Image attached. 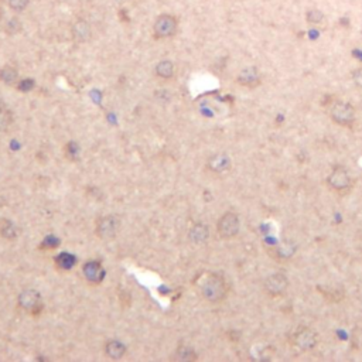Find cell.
Instances as JSON below:
<instances>
[{"label": "cell", "mask_w": 362, "mask_h": 362, "mask_svg": "<svg viewBox=\"0 0 362 362\" xmlns=\"http://www.w3.org/2000/svg\"><path fill=\"white\" fill-rule=\"evenodd\" d=\"M66 154L69 160L78 159V154H80V148H78V145L74 143V142H69L66 146Z\"/></svg>", "instance_id": "26"}, {"label": "cell", "mask_w": 362, "mask_h": 362, "mask_svg": "<svg viewBox=\"0 0 362 362\" xmlns=\"http://www.w3.org/2000/svg\"><path fill=\"white\" fill-rule=\"evenodd\" d=\"M3 109H4V105H3V102H1V100H0V112H1V111H3Z\"/></svg>", "instance_id": "29"}, {"label": "cell", "mask_w": 362, "mask_h": 362, "mask_svg": "<svg viewBox=\"0 0 362 362\" xmlns=\"http://www.w3.org/2000/svg\"><path fill=\"white\" fill-rule=\"evenodd\" d=\"M351 177L348 174L346 168L343 167H335L331 170L329 176H327V185L329 190L335 191V193H346L351 188Z\"/></svg>", "instance_id": "8"}, {"label": "cell", "mask_w": 362, "mask_h": 362, "mask_svg": "<svg viewBox=\"0 0 362 362\" xmlns=\"http://www.w3.org/2000/svg\"><path fill=\"white\" fill-rule=\"evenodd\" d=\"M82 272L85 279L88 280V281H91V283H95V284L100 283L103 280V278H105V269L97 261L86 262L82 266Z\"/></svg>", "instance_id": "12"}, {"label": "cell", "mask_w": 362, "mask_h": 362, "mask_svg": "<svg viewBox=\"0 0 362 362\" xmlns=\"http://www.w3.org/2000/svg\"><path fill=\"white\" fill-rule=\"evenodd\" d=\"M0 18H1V10H0Z\"/></svg>", "instance_id": "30"}, {"label": "cell", "mask_w": 362, "mask_h": 362, "mask_svg": "<svg viewBox=\"0 0 362 362\" xmlns=\"http://www.w3.org/2000/svg\"><path fill=\"white\" fill-rule=\"evenodd\" d=\"M289 286H290L289 278L281 272L272 273L266 276V279L263 280V292L267 296L273 297V298L284 296L289 290Z\"/></svg>", "instance_id": "4"}, {"label": "cell", "mask_w": 362, "mask_h": 362, "mask_svg": "<svg viewBox=\"0 0 362 362\" xmlns=\"http://www.w3.org/2000/svg\"><path fill=\"white\" fill-rule=\"evenodd\" d=\"M179 30V20L173 15H160L154 20L153 24V35L157 40L171 38Z\"/></svg>", "instance_id": "5"}, {"label": "cell", "mask_w": 362, "mask_h": 362, "mask_svg": "<svg viewBox=\"0 0 362 362\" xmlns=\"http://www.w3.org/2000/svg\"><path fill=\"white\" fill-rule=\"evenodd\" d=\"M236 82L239 83L241 86L253 89V88L261 85L262 77H261V72H259V69L256 66H245L236 75Z\"/></svg>", "instance_id": "11"}, {"label": "cell", "mask_w": 362, "mask_h": 362, "mask_svg": "<svg viewBox=\"0 0 362 362\" xmlns=\"http://www.w3.org/2000/svg\"><path fill=\"white\" fill-rule=\"evenodd\" d=\"M329 117L335 125L343 128H351L355 123V108L344 100H337L329 108Z\"/></svg>", "instance_id": "3"}, {"label": "cell", "mask_w": 362, "mask_h": 362, "mask_svg": "<svg viewBox=\"0 0 362 362\" xmlns=\"http://www.w3.org/2000/svg\"><path fill=\"white\" fill-rule=\"evenodd\" d=\"M17 303L23 312L32 314V315H37L43 310V298L40 296V293L34 289H26L20 292Z\"/></svg>", "instance_id": "7"}, {"label": "cell", "mask_w": 362, "mask_h": 362, "mask_svg": "<svg viewBox=\"0 0 362 362\" xmlns=\"http://www.w3.org/2000/svg\"><path fill=\"white\" fill-rule=\"evenodd\" d=\"M199 293L205 301L216 304L227 298L230 293V286H228L227 279L221 273L214 272V273H208L201 281Z\"/></svg>", "instance_id": "1"}, {"label": "cell", "mask_w": 362, "mask_h": 362, "mask_svg": "<svg viewBox=\"0 0 362 362\" xmlns=\"http://www.w3.org/2000/svg\"><path fill=\"white\" fill-rule=\"evenodd\" d=\"M174 72H176V66L170 60L160 61L154 68V74L162 80H171L174 77Z\"/></svg>", "instance_id": "17"}, {"label": "cell", "mask_w": 362, "mask_h": 362, "mask_svg": "<svg viewBox=\"0 0 362 362\" xmlns=\"http://www.w3.org/2000/svg\"><path fill=\"white\" fill-rule=\"evenodd\" d=\"M21 29H23L21 21H20L17 17H13V18H10V20L6 23L4 32L9 34V35H15V34L20 33V32H21Z\"/></svg>", "instance_id": "22"}, {"label": "cell", "mask_w": 362, "mask_h": 362, "mask_svg": "<svg viewBox=\"0 0 362 362\" xmlns=\"http://www.w3.org/2000/svg\"><path fill=\"white\" fill-rule=\"evenodd\" d=\"M34 86H35V81H34L33 78L20 80L16 85V88L20 92H30L32 89H34Z\"/></svg>", "instance_id": "25"}, {"label": "cell", "mask_w": 362, "mask_h": 362, "mask_svg": "<svg viewBox=\"0 0 362 362\" xmlns=\"http://www.w3.org/2000/svg\"><path fill=\"white\" fill-rule=\"evenodd\" d=\"M105 354L111 360H120L126 354V346L119 340H111L105 346Z\"/></svg>", "instance_id": "15"}, {"label": "cell", "mask_w": 362, "mask_h": 362, "mask_svg": "<svg viewBox=\"0 0 362 362\" xmlns=\"http://www.w3.org/2000/svg\"><path fill=\"white\" fill-rule=\"evenodd\" d=\"M173 360L179 362H193L197 361L198 355L194 351V348H191L190 346H179L177 349L174 351Z\"/></svg>", "instance_id": "16"}, {"label": "cell", "mask_w": 362, "mask_h": 362, "mask_svg": "<svg viewBox=\"0 0 362 362\" xmlns=\"http://www.w3.org/2000/svg\"><path fill=\"white\" fill-rule=\"evenodd\" d=\"M71 33H72V37L77 43H88L92 37V29L86 20L80 18L72 24Z\"/></svg>", "instance_id": "13"}, {"label": "cell", "mask_w": 362, "mask_h": 362, "mask_svg": "<svg viewBox=\"0 0 362 362\" xmlns=\"http://www.w3.org/2000/svg\"><path fill=\"white\" fill-rule=\"evenodd\" d=\"M60 245V241L55 238V236H47L43 242V247H49V249H52V247H57Z\"/></svg>", "instance_id": "28"}, {"label": "cell", "mask_w": 362, "mask_h": 362, "mask_svg": "<svg viewBox=\"0 0 362 362\" xmlns=\"http://www.w3.org/2000/svg\"><path fill=\"white\" fill-rule=\"evenodd\" d=\"M30 4V0H7V6L10 10L20 13L23 10L27 9V6Z\"/></svg>", "instance_id": "23"}, {"label": "cell", "mask_w": 362, "mask_h": 362, "mask_svg": "<svg viewBox=\"0 0 362 362\" xmlns=\"http://www.w3.org/2000/svg\"><path fill=\"white\" fill-rule=\"evenodd\" d=\"M55 264L58 269L61 270H69L74 264H75V258L69 253H60L57 258H55Z\"/></svg>", "instance_id": "20"}, {"label": "cell", "mask_w": 362, "mask_h": 362, "mask_svg": "<svg viewBox=\"0 0 362 362\" xmlns=\"http://www.w3.org/2000/svg\"><path fill=\"white\" fill-rule=\"evenodd\" d=\"M241 230V221L236 213L228 211L222 215L216 222V232L222 239H232L235 238Z\"/></svg>", "instance_id": "6"}, {"label": "cell", "mask_w": 362, "mask_h": 362, "mask_svg": "<svg viewBox=\"0 0 362 362\" xmlns=\"http://www.w3.org/2000/svg\"><path fill=\"white\" fill-rule=\"evenodd\" d=\"M306 20L310 24H320L324 20V15H323V12H320L317 9H312L306 13Z\"/></svg>", "instance_id": "24"}, {"label": "cell", "mask_w": 362, "mask_h": 362, "mask_svg": "<svg viewBox=\"0 0 362 362\" xmlns=\"http://www.w3.org/2000/svg\"><path fill=\"white\" fill-rule=\"evenodd\" d=\"M13 125V115L6 108L0 112V132H7Z\"/></svg>", "instance_id": "21"}, {"label": "cell", "mask_w": 362, "mask_h": 362, "mask_svg": "<svg viewBox=\"0 0 362 362\" xmlns=\"http://www.w3.org/2000/svg\"><path fill=\"white\" fill-rule=\"evenodd\" d=\"M0 82L4 85H17L18 82V72L15 66H4L0 68Z\"/></svg>", "instance_id": "19"}, {"label": "cell", "mask_w": 362, "mask_h": 362, "mask_svg": "<svg viewBox=\"0 0 362 362\" xmlns=\"http://www.w3.org/2000/svg\"><path fill=\"white\" fill-rule=\"evenodd\" d=\"M119 219L116 218L115 215H105L100 216L97 221V228L95 232L100 239L106 241V239H114L119 230Z\"/></svg>", "instance_id": "9"}, {"label": "cell", "mask_w": 362, "mask_h": 362, "mask_svg": "<svg viewBox=\"0 0 362 362\" xmlns=\"http://www.w3.org/2000/svg\"><path fill=\"white\" fill-rule=\"evenodd\" d=\"M352 81L360 89H362V66L352 71Z\"/></svg>", "instance_id": "27"}, {"label": "cell", "mask_w": 362, "mask_h": 362, "mask_svg": "<svg viewBox=\"0 0 362 362\" xmlns=\"http://www.w3.org/2000/svg\"><path fill=\"white\" fill-rule=\"evenodd\" d=\"M188 238L191 242L197 244V245H201L204 242L208 241L210 238V230L205 224H196L190 232H188Z\"/></svg>", "instance_id": "14"}, {"label": "cell", "mask_w": 362, "mask_h": 362, "mask_svg": "<svg viewBox=\"0 0 362 362\" xmlns=\"http://www.w3.org/2000/svg\"><path fill=\"white\" fill-rule=\"evenodd\" d=\"M0 235L7 241H15L18 236V230H17L16 224H13L10 219L0 218Z\"/></svg>", "instance_id": "18"}, {"label": "cell", "mask_w": 362, "mask_h": 362, "mask_svg": "<svg viewBox=\"0 0 362 362\" xmlns=\"http://www.w3.org/2000/svg\"><path fill=\"white\" fill-rule=\"evenodd\" d=\"M289 343L301 352H310L318 346V334L310 327H298L290 334Z\"/></svg>", "instance_id": "2"}, {"label": "cell", "mask_w": 362, "mask_h": 362, "mask_svg": "<svg viewBox=\"0 0 362 362\" xmlns=\"http://www.w3.org/2000/svg\"><path fill=\"white\" fill-rule=\"evenodd\" d=\"M232 167V160L227 153H215L207 160V168L213 174H225Z\"/></svg>", "instance_id": "10"}]
</instances>
